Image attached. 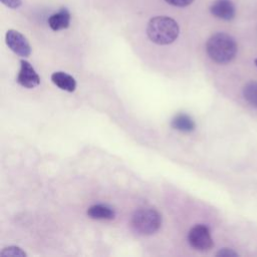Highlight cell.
<instances>
[{
  "mask_svg": "<svg viewBox=\"0 0 257 257\" xmlns=\"http://www.w3.org/2000/svg\"><path fill=\"white\" fill-rule=\"evenodd\" d=\"M87 215L91 219H96V220H111L114 218V211L102 204H96L92 205L87 209Z\"/></svg>",
  "mask_w": 257,
  "mask_h": 257,
  "instance_id": "cell-11",
  "label": "cell"
},
{
  "mask_svg": "<svg viewBox=\"0 0 257 257\" xmlns=\"http://www.w3.org/2000/svg\"><path fill=\"white\" fill-rule=\"evenodd\" d=\"M16 80L20 85L27 88H33L37 86L40 82L39 75L36 73L32 65L26 60L20 61V70L18 72Z\"/></svg>",
  "mask_w": 257,
  "mask_h": 257,
  "instance_id": "cell-6",
  "label": "cell"
},
{
  "mask_svg": "<svg viewBox=\"0 0 257 257\" xmlns=\"http://www.w3.org/2000/svg\"><path fill=\"white\" fill-rule=\"evenodd\" d=\"M216 255L221 257H234V256H238V253H236L230 248H223L219 252H217Z\"/></svg>",
  "mask_w": 257,
  "mask_h": 257,
  "instance_id": "cell-15",
  "label": "cell"
},
{
  "mask_svg": "<svg viewBox=\"0 0 257 257\" xmlns=\"http://www.w3.org/2000/svg\"><path fill=\"white\" fill-rule=\"evenodd\" d=\"M188 241L194 249L199 251H208L214 245L210 230L205 225L194 226L189 231Z\"/></svg>",
  "mask_w": 257,
  "mask_h": 257,
  "instance_id": "cell-4",
  "label": "cell"
},
{
  "mask_svg": "<svg viewBox=\"0 0 257 257\" xmlns=\"http://www.w3.org/2000/svg\"><path fill=\"white\" fill-rule=\"evenodd\" d=\"M255 64H256V66H257V58L255 59Z\"/></svg>",
  "mask_w": 257,
  "mask_h": 257,
  "instance_id": "cell-17",
  "label": "cell"
},
{
  "mask_svg": "<svg viewBox=\"0 0 257 257\" xmlns=\"http://www.w3.org/2000/svg\"><path fill=\"white\" fill-rule=\"evenodd\" d=\"M179 24L171 17L156 16L152 18L147 26L149 38L157 44L166 45L174 42L179 36Z\"/></svg>",
  "mask_w": 257,
  "mask_h": 257,
  "instance_id": "cell-2",
  "label": "cell"
},
{
  "mask_svg": "<svg viewBox=\"0 0 257 257\" xmlns=\"http://www.w3.org/2000/svg\"><path fill=\"white\" fill-rule=\"evenodd\" d=\"M165 1L170 5L177 6V7H186L194 2V0H165Z\"/></svg>",
  "mask_w": 257,
  "mask_h": 257,
  "instance_id": "cell-14",
  "label": "cell"
},
{
  "mask_svg": "<svg viewBox=\"0 0 257 257\" xmlns=\"http://www.w3.org/2000/svg\"><path fill=\"white\" fill-rule=\"evenodd\" d=\"M210 12L217 18L229 21L235 17L236 9L231 0H215L210 7Z\"/></svg>",
  "mask_w": 257,
  "mask_h": 257,
  "instance_id": "cell-7",
  "label": "cell"
},
{
  "mask_svg": "<svg viewBox=\"0 0 257 257\" xmlns=\"http://www.w3.org/2000/svg\"><path fill=\"white\" fill-rule=\"evenodd\" d=\"M70 18L69 11L66 8H61L48 18V25L54 31L66 29L70 24Z\"/></svg>",
  "mask_w": 257,
  "mask_h": 257,
  "instance_id": "cell-8",
  "label": "cell"
},
{
  "mask_svg": "<svg viewBox=\"0 0 257 257\" xmlns=\"http://www.w3.org/2000/svg\"><path fill=\"white\" fill-rule=\"evenodd\" d=\"M51 80L60 89L66 90L69 92L74 91V89L76 87L75 79L71 75H69L65 72H62V71H56V72L52 73Z\"/></svg>",
  "mask_w": 257,
  "mask_h": 257,
  "instance_id": "cell-9",
  "label": "cell"
},
{
  "mask_svg": "<svg viewBox=\"0 0 257 257\" xmlns=\"http://www.w3.org/2000/svg\"><path fill=\"white\" fill-rule=\"evenodd\" d=\"M131 223L138 234L152 235L160 229L162 217L160 213L153 208H143L134 213Z\"/></svg>",
  "mask_w": 257,
  "mask_h": 257,
  "instance_id": "cell-3",
  "label": "cell"
},
{
  "mask_svg": "<svg viewBox=\"0 0 257 257\" xmlns=\"http://www.w3.org/2000/svg\"><path fill=\"white\" fill-rule=\"evenodd\" d=\"M1 256H10V257H24L26 256V253L17 246H10L7 248H4L1 253Z\"/></svg>",
  "mask_w": 257,
  "mask_h": 257,
  "instance_id": "cell-13",
  "label": "cell"
},
{
  "mask_svg": "<svg viewBox=\"0 0 257 257\" xmlns=\"http://www.w3.org/2000/svg\"><path fill=\"white\" fill-rule=\"evenodd\" d=\"M171 125L173 128L182 133H191L195 130V121L186 113H179L172 119Z\"/></svg>",
  "mask_w": 257,
  "mask_h": 257,
  "instance_id": "cell-10",
  "label": "cell"
},
{
  "mask_svg": "<svg viewBox=\"0 0 257 257\" xmlns=\"http://www.w3.org/2000/svg\"><path fill=\"white\" fill-rule=\"evenodd\" d=\"M6 44L8 47L17 55L22 57H27L31 53V47L29 45L26 37L20 32L10 29L6 32L5 36Z\"/></svg>",
  "mask_w": 257,
  "mask_h": 257,
  "instance_id": "cell-5",
  "label": "cell"
},
{
  "mask_svg": "<svg viewBox=\"0 0 257 257\" xmlns=\"http://www.w3.org/2000/svg\"><path fill=\"white\" fill-rule=\"evenodd\" d=\"M243 96L252 106L257 108V81H250L244 86Z\"/></svg>",
  "mask_w": 257,
  "mask_h": 257,
  "instance_id": "cell-12",
  "label": "cell"
},
{
  "mask_svg": "<svg viewBox=\"0 0 257 257\" xmlns=\"http://www.w3.org/2000/svg\"><path fill=\"white\" fill-rule=\"evenodd\" d=\"M206 50L209 57L215 62L228 63L236 56L237 43L229 34L219 32L208 39Z\"/></svg>",
  "mask_w": 257,
  "mask_h": 257,
  "instance_id": "cell-1",
  "label": "cell"
},
{
  "mask_svg": "<svg viewBox=\"0 0 257 257\" xmlns=\"http://www.w3.org/2000/svg\"><path fill=\"white\" fill-rule=\"evenodd\" d=\"M1 2L5 6L12 8V9H16V8L20 7L22 4V0H1Z\"/></svg>",
  "mask_w": 257,
  "mask_h": 257,
  "instance_id": "cell-16",
  "label": "cell"
}]
</instances>
